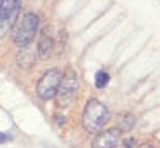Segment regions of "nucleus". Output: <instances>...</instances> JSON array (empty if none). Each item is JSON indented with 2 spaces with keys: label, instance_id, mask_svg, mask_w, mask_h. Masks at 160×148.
I'll return each mask as SVG.
<instances>
[{
  "label": "nucleus",
  "instance_id": "20e7f679",
  "mask_svg": "<svg viewBox=\"0 0 160 148\" xmlns=\"http://www.w3.org/2000/svg\"><path fill=\"white\" fill-rule=\"evenodd\" d=\"M77 89H78V79H77V75L73 72H68L63 77L61 85L58 89V94H56L58 106H63V108L70 106L77 96Z\"/></svg>",
  "mask_w": 160,
  "mask_h": 148
},
{
  "label": "nucleus",
  "instance_id": "423d86ee",
  "mask_svg": "<svg viewBox=\"0 0 160 148\" xmlns=\"http://www.w3.org/2000/svg\"><path fill=\"white\" fill-rule=\"evenodd\" d=\"M52 44H54V38H52V28H51V26H44L42 32H40L38 45H37L38 58L45 59V58L51 54V51H52Z\"/></svg>",
  "mask_w": 160,
  "mask_h": 148
},
{
  "label": "nucleus",
  "instance_id": "0eeeda50",
  "mask_svg": "<svg viewBox=\"0 0 160 148\" xmlns=\"http://www.w3.org/2000/svg\"><path fill=\"white\" fill-rule=\"evenodd\" d=\"M19 0H2L0 2V21H11L18 12Z\"/></svg>",
  "mask_w": 160,
  "mask_h": 148
},
{
  "label": "nucleus",
  "instance_id": "f8f14e48",
  "mask_svg": "<svg viewBox=\"0 0 160 148\" xmlns=\"http://www.w3.org/2000/svg\"><path fill=\"white\" fill-rule=\"evenodd\" d=\"M138 148H155V146L150 145V143H144V145H141V146H138Z\"/></svg>",
  "mask_w": 160,
  "mask_h": 148
},
{
  "label": "nucleus",
  "instance_id": "9b49d317",
  "mask_svg": "<svg viewBox=\"0 0 160 148\" xmlns=\"http://www.w3.org/2000/svg\"><path fill=\"white\" fill-rule=\"evenodd\" d=\"M5 141H9V136L4 134V132H0V143H5Z\"/></svg>",
  "mask_w": 160,
  "mask_h": 148
},
{
  "label": "nucleus",
  "instance_id": "ddd939ff",
  "mask_svg": "<svg viewBox=\"0 0 160 148\" xmlns=\"http://www.w3.org/2000/svg\"><path fill=\"white\" fill-rule=\"evenodd\" d=\"M0 2H2V0H0Z\"/></svg>",
  "mask_w": 160,
  "mask_h": 148
},
{
  "label": "nucleus",
  "instance_id": "f03ea898",
  "mask_svg": "<svg viewBox=\"0 0 160 148\" xmlns=\"http://www.w3.org/2000/svg\"><path fill=\"white\" fill-rule=\"evenodd\" d=\"M38 32V18L33 12L24 14L16 24V28L12 32V40L18 47H28L32 44V40L35 38V33Z\"/></svg>",
  "mask_w": 160,
  "mask_h": 148
},
{
  "label": "nucleus",
  "instance_id": "1a4fd4ad",
  "mask_svg": "<svg viewBox=\"0 0 160 148\" xmlns=\"http://www.w3.org/2000/svg\"><path fill=\"white\" fill-rule=\"evenodd\" d=\"M110 82V75L108 72H104V70H101V72L96 73V87L98 89H103L104 85Z\"/></svg>",
  "mask_w": 160,
  "mask_h": 148
},
{
  "label": "nucleus",
  "instance_id": "f257e3e1",
  "mask_svg": "<svg viewBox=\"0 0 160 148\" xmlns=\"http://www.w3.org/2000/svg\"><path fill=\"white\" fill-rule=\"evenodd\" d=\"M110 120V110L104 103H101L96 98H91L84 108L82 115V124H84L87 132H98L99 134L103 127L108 124Z\"/></svg>",
  "mask_w": 160,
  "mask_h": 148
},
{
  "label": "nucleus",
  "instance_id": "7ed1b4c3",
  "mask_svg": "<svg viewBox=\"0 0 160 148\" xmlns=\"http://www.w3.org/2000/svg\"><path fill=\"white\" fill-rule=\"evenodd\" d=\"M61 80H63V73L58 68H51L40 77L38 84H37V94L40 96V100L49 101L52 98H56L58 89L61 85Z\"/></svg>",
  "mask_w": 160,
  "mask_h": 148
},
{
  "label": "nucleus",
  "instance_id": "39448f33",
  "mask_svg": "<svg viewBox=\"0 0 160 148\" xmlns=\"http://www.w3.org/2000/svg\"><path fill=\"white\" fill-rule=\"evenodd\" d=\"M120 141V131L117 127L108 129V131H101L92 141V148H117Z\"/></svg>",
  "mask_w": 160,
  "mask_h": 148
},
{
  "label": "nucleus",
  "instance_id": "9d476101",
  "mask_svg": "<svg viewBox=\"0 0 160 148\" xmlns=\"http://www.w3.org/2000/svg\"><path fill=\"white\" fill-rule=\"evenodd\" d=\"M124 148H138V143L134 138H127V140L124 141Z\"/></svg>",
  "mask_w": 160,
  "mask_h": 148
},
{
  "label": "nucleus",
  "instance_id": "6e6552de",
  "mask_svg": "<svg viewBox=\"0 0 160 148\" xmlns=\"http://www.w3.org/2000/svg\"><path fill=\"white\" fill-rule=\"evenodd\" d=\"M134 124H136V117L132 113H122L117 120V129L118 131H129V129L134 127Z\"/></svg>",
  "mask_w": 160,
  "mask_h": 148
}]
</instances>
